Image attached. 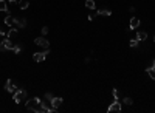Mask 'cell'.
<instances>
[{"mask_svg":"<svg viewBox=\"0 0 155 113\" xmlns=\"http://www.w3.org/2000/svg\"><path fill=\"white\" fill-rule=\"evenodd\" d=\"M34 45L41 47V48H48L50 42L45 39V37H36V39H34Z\"/></svg>","mask_w":155,"mask_h":113,"instance_id":"cell-6","label":"cell"},{"mask_svg":"<svg viewBox=\"0 0 155 113\" xmlns=\"http://www.w3.org/2000/svg\"><path fill=\"white\" fill-rule=\"evenodd\" d=\"M50 33V30H48V26H43L42 28V36H47Z\"/></svg>","mask_w":155,"mask_h":113,"instance_id":"cell-23","label":"cell"},{"mask_svg":"<svg viewBox=\"0 0 155 113\" xmlns=\"http://www.w3.org/2000/svg\"><path fill=\"white\" fill-rule=\"evenodd\" d=\"M0 51H6V47H5L3 42H0Z\"/></svg>","mask_w":155,"mask_h":113,"instance_id":"cell-25","label":"cell"},{"mask_svg":"<svg viewBox=\"0 0 155 113\" xmlns=\"http://www.w3.org/2000/svg\"><path fill=\"white\" fill-rule=\"evenodd\" d=\"M48 56V48H45V51H39V53H34L33 54V59H34V62H43L45 61V57Z\"/></svg>","mask_w":155,"mask_h":113,"instance_id":"cell-3","label":"cell"},{"mask_svg":"<svg viewBox=\"0 0 155 113\" xmlns=\"http://www.w3.org/2000/svg\"><path fill=\"white\" fill-rule=\"evenodd\" d=\"M5 90L9 91V93H14V91L17 90V84H16V81L8 79V81H6V85H5Z\"/></svg>","mask_w":155,"mask_h":113,"instance_id":"cell-5","label":"cell"},{"mask_svg":"<svg viewBox=\"0 0 155 113\" xmlns=\"http://www.w3.org/2000/svg\"><path fill=\"white\" fill-rule=\"evenodd\" d=\"M17 33H19V28H17V26H16V28H14V26H11V28L8 30L6 37H9V39H14V37L17 36Z\"/></svg>","mask_w":155,"mask_h":113,"instance_id":"cell-9","label":"cell"},{"mask_svg":"<svg viewBox=\"0 0 155 113\" xmlns=\"http://www.w3.org/2000/svg\"><path fill=\"white\" fill-rule=\"evenodd\" d=\"M123 104H126V105H132V104H134V101H132V98H127V96H126V98L123 99Z\"/></svg>","mask_w":155,"mask_h":113,"instance_id":"cell-20","label":"cell"},{"mask_svg":"<svg viewBox=\"0 0 155 113\" xmlns=\"http://www.w3.org/2000/svg\"><path fill=\"white\" fill-rule=\"evenodd\" d=\"M146 71H147V74L152 79H155V61H152V65L149 67V68H146Z\"/></svg>","mask_w":155,"mask_h":113,"instance_id":"cell-13","label":"cell"},{"mask_svg":"<svg viewBox=\"0 0 155 113\" xmlns=\"http://www.w3.org/2000/svg\"><path fill=\"white\" fill-rule=\"evenodd\" d=\"M0 11H5L6 14H9V8H8L6 0H0Z\"/></svg>","mask_w":155,"mask_h":113,"instance_id":"cell-14","label":"cell"},{"mask_svg":"<svg viewBox=\"0 0 155 113\" xmlns=\"http://www.w3.org/2000/svg\"><path fill=\"white\" fill-rule=\"evenodd\" d=\"M11 3H19V0H9Z\"/></svg>","mask_w":155,"mask_h":113,"instance_id":"cell-26","label":"cell"},{"mask_svg":"<svg viewBox=\"0 0 155 113\" xmlns=\"http://www.w3.org/2000/svg\"><path fill=\"white\" fill-rule=\"evenodd\" d=\"M96 16H112V11L109 8H99L96 11Z\"/></svg>","mask_w":155,"mask_h":113,"instance_id":"cell-12","label":"cell"},{"mask_svg":"<svg viewBox=\"0 0 155 113\" xmlns=\"http://www.w3.org/2000/svg\"><path fill=\"white\" fill-rule=\"evenodd\" d=\"M154 40H155V37H154Z\"/></svg>","mask_w":155,"mask_h":113,"instance_id":"cell-27","label":"cell"},{"mask_svg":"<svg viewBox=\"0 0 155 113\" xmlns=\"http://www.w3.org/2000/svg\"><path fill=\"white\" fill-rule=\"evenodd\" d=\"M20 50H22V45H19V44H16V47H14V53H16V54H19V53H20Z\"/></svg>","mask_w":155,"mask_h":113,"instance_id":"cell-21","label":"cell"},{"mask_svg":"<svg viewBox=\"0 0 155 113\" xmlns=\"http://www.w3.org/2000/svg\"><path fill=\"white\" fill-rule=\"evenodd\" d=\"M6 34H8V31H5V28L0 25V36H6Z\"/></svg>","mask_w":155,"mask_h":113,"instance_id":"cell-24","label":"cell"},{"mask_svg":"<svg viewBox=\"0 0 155 113\" xmlns=\"http://www.w3.org/2000/svg\"><path fill=\"white\" fill-rule=\"evenodd\" d=\"M85 6H87L88 9H95V8H96L95 0H85Z\"/></svg>","mask_w":155,"mask_h":113,"instance_id":"cell-18","label":"cell"},{"mask_svg":"<svg viewBox=\"0 0 155 113\" xmlns=\"http://www.w3.org/2000/svg\"><path fill=\"white\" fill-rule=\"evenodd\" d=\"M3 44H5V47H6V50H14V47H16V44L13 42V39H9V37H5V39L2 40Z\"/></svg>","mask_w":155,"mask_h":113,"instance_id":"cell-8","label":"cell"},{"mask_svg":"<svg viewBox=\"0 0 155 113\" xmlns=\"http://www.w3.org/2000/svg\"><path fill=\"white\" fill-rule=\"evenodd\" d=\"M25 98H26V91H25L23 88H17V90L14 91L13 99H14L16 104H20V102H23V101H25Z\"/></svg>","mask_w":155,"mask_h":113,"instance_id":"cell-2","label":"cell"},{"mask_svg":"<svg viewBox=\"0 0 155 113\" xmlns=\"http://www.w3.org/2000/svg\"><path fill=\"white\" fill-rule=\"evenodd\" d=\"M137 39L138 40H146L147 39V33H146V31H138V33H137Z\"/></svg>","mask_w":155,"mask_h":113,"instance_id":"cell-16","label":"cell"},{"mask_svg":"<svg viewBox=\"0 0 155 113\" xmlns=\"http://www.w3.org/2000/svg\"><path fill=\"white\" fill-rule=\"evenodd\" d=\"M138 44H140V40H138V39H137V37H135V39H132V40L129 42V45H130L132 48H135V47H138Z\"/></svg>","mask_w":155,"mask_h":113,"instance_id":"cell-19","label":"cell"},{"mask_svg":"<svg viewBox=\"0 0 155 113\" xmlns=\"http://www.w3.org/2000/svg\"><path fill=\"white\" fill-rule=\"evenodd\" d=\"M25 105H26V109L31 110V112H34V113H43L45 112V107H43L42 104V99H39V98H31L25 102Z\"/></svg>","mask_w":155,"mask_h":113,"instance_id":"cell-1","label":"cell"},{"mask_svg":"<svg viewBox=\"0 0 155 113\" xmlns=\"http://www.w3.org/2000/svg\"><path fill=\"white\" fill-rule=\"evenodd\" d=\"M17 5L20 6V9H26V8L30 6V2H28V0H19Z\"/></svg>","mask_w":155,"mask_h":113,"instance_id":"cell-17","label":"cell"},{"mask_svg":"<svg viewBox=\"0 0 155 113\" xmlns=\"http://www.w3.org/2000/svg\"><path fill=\"white\" fill-rule=\"evenodd\" d=\"M112 95H113V98H115V99H118V98H119V91L116 90V88L112 90Z\"/></svg>","mask_w":155,"mask_h":113,"instance_id":"cell-22","label":"cell"},{"mask_svg":"<svg viewBox=\"0 0 155 113\" xmlns=\"http://www.w3.org/2000/svg\"><path fill=\"white\" fill-rule=\"evenodd\" d=\"M60 104H62V98H59V96H53V107L54 109H59Z\"/></svg>","mask_w":155,"mask_h":113,"instance_id":"cell-15","label":"cell"},{"mask_svg":"<svg viewBox=\"0 0 155 113\" xmlns=\"http://www.w3.org/2000/svg\"><path fill=\"white\" fill-rule=\"evenodd\" d=\"M5 25H8V26H14V25H16V17H13L11 14H8L6 17H5Z\"/></svg>","mask_w":155,"mask_h":113,"instance_id":"cell-10","label":"cell"},{"mask_svg":"<svg viewBox=\"0 0 155 113\" xmlns=\"http://www.w3.org/2000/svg\"><path fill=\"white\" fill-rule=\"evenodd\" d=\"M16 26H17V28H25V26H26V20L23 17H16Z\"/></svg>","mask_w":155,"mask_h":113,"instance_id":"cell-11","label":"cell"},{"mask_svg":"<svg viewBox=\"0 0 155 113\" xmlns=\"http://www.w3.org/2000/svg\"><path fill=\"white\" fill-rule=\"evenodd\" d=\"M140 19H138V17H132L130 19V23H129V30H137L138 28V26H140Z\"/></svg>","mask_w":155,"mask_h":113,"instance_id":"cell-7","label":"cell"},{"mask_svg":"<svg viewBox=\"0 0 155 113\" xmlns=\"http://www.w3.org/2000/svg\"><path fill=\"white\" fill-rule=\"evenodd\" d=\"M121 109H123V105H121V102L118 101V99H115L112 104L109 105V109H107V112L109 113H113V112H121Z\"/></svg>","mask_w":155,"mask_h":113,"instance_id":"cell-4","label":"cell"}]
</instances>
